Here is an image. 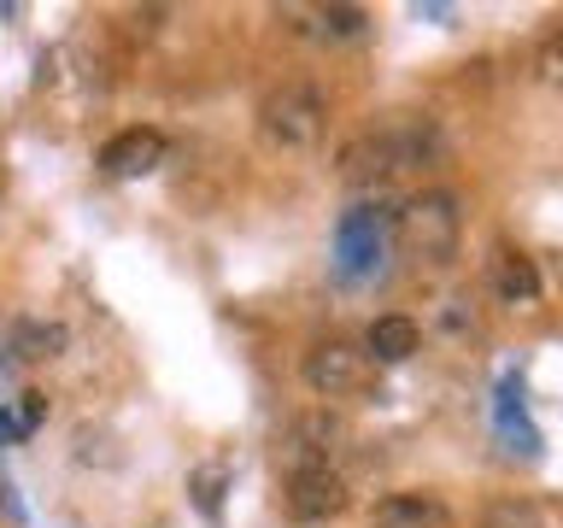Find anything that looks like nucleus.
<instances>
[{"label":"nucleus","instance_id":"f257e3e1","mask_svg":"<svg viewBox=\"0 0 563 528\" xmlns=\"http://www.w3.org/2000/svg\"><path fill=\"white\" fill-rule=\"evenodd\" d=\"M446 153V141H440V123L429 112H394L382 123H369L346 141L341 153H334V170H341V183L352 188H369V183H387V176L399 170H417L429 165V158Z\"/></svg>","mask_w":563,"mask_h":528},{"label":"nucleus","instance_id":"f03ea898","mask_svg":"<svg viewBox=\"0 0 563 528\" xmlns=\"http://www.w3.org/2000/svg\"><path fill=\"white\" fill-rule=\"evenodd\" d=\"M399 253L411 264H452L457 258V241H464V211H457V194L446 188H429L417 200L399 206Z\"/></svg>","mask_w":563,"mask_h":528},{"label":"nucleus","instance_id":"7ed1b4c3","mask_svg":"<svg viewBox=\"0 0 563 528\" xmlns=\"http://www.w3.org/2000/svg\"><path fill=\"white\" fill-rule=\"evenodd\" d=\"M323 123H329V112L311 82H282L258 100V135L282 153H311L323 141Z\"/></svg>","mask_w":563,"mask_h":528},{"label":"nucleus","instance_id":"20e7f679","mask_svg":"<svg viewBox=\"0 0 563 528\" xmlns=\"http://www.w3.org/2000/svg\"><path fill=\"white\" fill-rule=\"evenodd\" d=\"M299 376H306V387L317 399H352V394H364V387L376 382V359L364 352V341H341V334H329V341H317L306 352Z\"/></svg>","mask_w":563,"mask_h":528},{"label":"nucleus","instance_id":"39448f33","mask_svg":"<svg viewBox=\"0 0 563 528\" xmlns=\"http://www.w3.org/2000/svg\"><path fill=\"white\" fill-rule=\"evenodd\" d=\"M346 452V422L329 411H306V417H294L288 422V435H282V447H276V464L282 475H294V470H334V458Z\"/></svg>","mask_w":563,"mask_h":528},{"label":"nucleus","instance_id":"423d86ee","mask_svg":"<svg viewBox=\"0 0 563 528\" xmlns=\"http://www.w3.org/2000/svg\"><path fill=\"white\" fill-rule=\"evenodd\" d=\"M282 505H288L294 522H329L352 505V493L341 470H294L282 482Z\"/></svg>","mask_w":563,"mask_h":528},{"label":"nucleus","instance_id":"0eeeda50","mask_svg":"<svg viewBox=\"0 0 563 528\" xmlns=\"http://www.w3.org/2000/svg\"><path fill=\"white\" fill-rule=\"evenodd\" d=\"M165 153H170V141L158 130H118L100 147V170L106 176H153L165 165Z\"/></svg>","mask_w":563,"mask_h":528},{"label":"nucleus","instance_id":"6e6552de","mask_svg":"<svg viewBox=\"0 0 563 528\" xmlns=\"http://www.w3.org/2000/svg\"><path fill=\"white\" fill-rule=\"evenodd\" d=\"M369 528H457V517L446 510V499L434 493H387L369 510Z\"/></svg>","mask_w":563,"mask_h":528},{"label":"nucleus","instance_id":"1a4fd4ad","mask_svg":"<svg viewBox=\"0 0 563 528\" xmlns=\"http://www.w3.org/2000/svg\"><path fill=\"white\" fill-rule=\"evenodd\" d=\"M417 346H422V329L411 323V317H376L369 334H364V352L376 364H405Z\"/></svg>","mask_w":563,"mask_h":528},{"label":"nucleus","instance_id":"9d476101","mask_svg":"<svg viewBox=\"0 0 563 528\" xmlns=\"http://www.w3.org/2000/svg\"><path fill=\"white\" fill-rule=\"evenodd\" d=\"M563 510L545 499H528V493H510V499H493L482 510V528H558Z\"/></svg>","mask_w":563,"mask_h":528},{"label":"nucleus","instance_id":"9b49d317","mask_svg":"<svg viewBox=\"0 0 563 528\" xmlns=\"http://www.w3.org/2000/svg\"><path fill=\"white\" fill-rule=\"evenodd\" d=\"M299 18H311L299 35H317V42H352V35H364V24H369L364 7H299Z\"/></svg>","mask_w":563,"mask_h":528},{"label":"nucleus","instance_id":"f8f14e48","mask_svg":"<svg viewBox=\"0 0 563 528\" xmlns=\"http://www.w3.org/2000/svg\"><path fill=\"white\" fill-rule=\"evenodd\" d=\"M65 323H42V317H24V323L12 329V352L18 359H59L65 352Z\"/></svg>","mask_w":563,"mask_h":528},{"label":"nucleus","instance_id":"ddd939ff","mask_svg":"<svg viewBox=\"0 0 563 528\" xmlns=\"http://www.w3.org/2000/svg\"><path fill=\"white\" fill-rule=\"evenodd\" d=\"M499 294L510 299V306L540 299V276H534V264H528L522 253H499Z\"/></svg>","mask_w":563,"mask_h":528},{"label":"nucleus","instance_id":"4468645a","mask_svg":"<svg viewBox=\"0 0 563 528\" xmlns=\"http://www.w3.org/2000/svg\"><path fill=\"white\" fill-rule=\"evenodd\" d=\"M534 77L552 88V95H563V30L545 35V42L534 47Z\"/></svg>","mask_w":563,"mask_h":528},{"label":"nucleus","instance_id":"2eb2a0df","mask_svg":"<svg viewBox=\"0 0 563 528\" xmlns=\"http://www.w3.org/2000/svg\"><path fill=\"white\" fill-rule=\"evenodd\" d=\"M0 194H7V170H0Z\"/></svg>","mask_w":563,"mask_h":528}]
</instances>
